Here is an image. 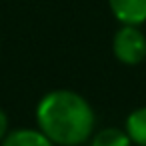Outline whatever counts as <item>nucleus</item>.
Here are the masks:
<instances>
[{
  "label": "nucleus",
  "instance_id": "f257e3e1",
  "mask_svg": "<svg viewBox=\"0 0 146 146\" xmlns=\"http://www.w3.org/2000/svg\"><path fill=\"white\" fill-rule=\"evenodd\" d=\"M36 124L52 144L80 146L94 134L96 116L90 102L74 90H52L36 106Z\"/></svg>",
  "mask_w": 146,
  "mask_h": 146
},
{
  "label": "nucleus",
  "instance_id": "f03ea898",
  "mask_svg": "<svg viewBox=\"0 0 146 146\" xmlns=\"http://www.w3.org/2000/svg\"><path fill=\"white\" fill-rule=\"evenodd\" d=\"M112 52L114 58L126 66H136L146 58V34L140 26L120 24L112 38Z\"/></svg>",
  "mask_w": 146,
  "mask_h": 146
},
{
  "label": "nucleus",
  "instance_id": "7ed1b4c3",
  "mask_svg": "<svg viewBox=\"0 0 146 146\" xmlns=\"http://www.w3.org/2000/svg\"><path fill=\"white\" fill-rule=\"evenodd\" d=\"M108 6L120 24L142 26L146 22V0H108Z\"/></svg>",
  "mask_w": 146,
  "mask_h": 146
},
{
  "label": "nucleus",
  "instance_id": "20e7f679",
  "mask_svg": "<svg viewBox=\"0 0 146 146\" xmlns=\"http://www.w3.org/2000/svg\"><path fill=\"white\" fill-rule=\"evenodd\" d=\"M0 146H54V144L38 128H18L8 132L2 138Z\"/></svg>",
  "mask_w": 146,
  "mask_h": 146
},
{
  "label": "nucleus",
  "instance_id": "39448f33",
  "mask_svg": "<svg viewBox=\"0 0 146 146\" xmlns=\"http://www.w3.org/2000/svg\"><path fill=\"white\" fill-rule=\"evenodd\" d=\"M124 130H126L128 138L132 140V144L146 146V106L136 108L126 116Z\"/></svg>",
  "mask_w": 146,
  "mask_h": 146
},
{
  "label": "nucleus",
  "instance_id": "423d86ee",
  "mask_svg": "<svg viewBox=\"0 0 146 146\" xmlns=\"http://www.w3.org/2000/svg\"><path fill=\"white\" fill-rule=\"evenodd\" d=\"M90 146H132V140L128 138L126 130L120 128H102L92 134Z\"/></svg>",
  "mask_w": 146,
  "mask_h": 146
},
{
  "label": "nucleus",
  "instance_id": "0eeeda50",
  "mask_svg": "<svg viewBox=\"0 0 146 146\" xmlns=\"http://www.w3.org/2000/svg\"><path fill=\"white\" fill-rule=\"evenodd\" d=\"M8 134V116L6 112L0 108V142H2V138Z\"/></svg>",
  "mask_w": 146,
  "mask_h": 146
}]
</instances>
